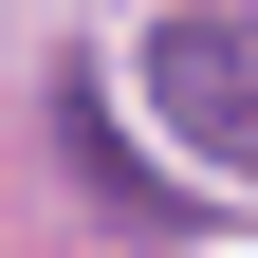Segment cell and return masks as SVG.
Returning <instances> with one entry per match:
<instances>
[{"mask_svg": "<svg viewBox=\"0 0 258 258\" xmlns=\"http://www.w3.org/2000/svg\"><path fill=\"white\" fill-rule=\"evenodd\" d=\"M55 148H74V184H92L111 221H148V240H184V221H203L184 184H148V148L111 129V92H92V74H55Z\"/></svg>", "mask_w": 258, "mask_h": 258, "instance_id": "cell-2", "label": "cell"}, {"mask_svg": "<svg viewBox=\"0 0 258 258\" xmlns=\"http://www.w3.org/2000/svg\"><path fill=\"white\" fill-rule=\"evenodd\" d=\"M148 92L184 111V148H203V166L258 184V19H240V0H184L166 37H148Z\"/></svg>", "mask_w": 258, "mask_h": 258, "instance_id": "cell-1", "label": "cell"}]
</instances>
